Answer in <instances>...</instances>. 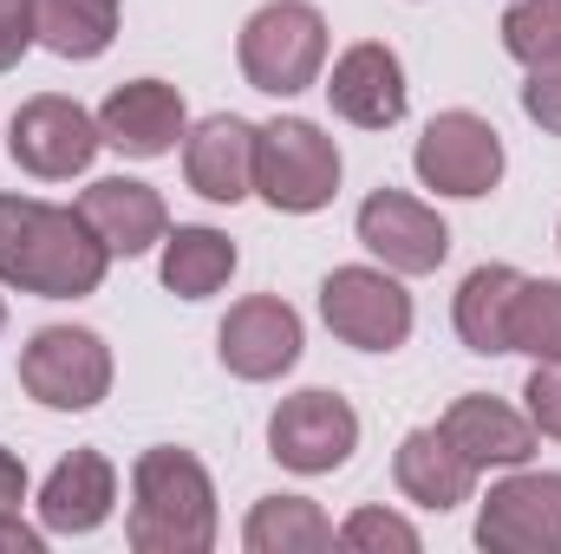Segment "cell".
<instances>
[{
    "mask_svg": "<svg viewBox=\"0 0 561 554\" xmlns=\"http://www.w3.org/2000/svg\"><path fill=\"white\" fill-rule=\"evenodd\" d=\"M131 549L138 554H203L216 542V489L190 450H144L131 470Z\"/></svg>",
    "mask_w": 561,
    "mask_h": 554,
    "instance_id": "2",
    "label": "cell"
},
{
    "mask_svg": "<svg viewBox=\"0 0 561 554\" xmlns=\"http://www.w3.org/2000/svg\"><path fill=\"white\" fill-rule=\"evenodd\" d=\"M20 503H26V463L0 450V516H20Z\"/></svg>",
    "mask_w": 561,
    "mask_h": 554,
    "instance_id": "30",
    "label": "cell"
},
{
    "mask_svg": "<svg viewBox=\"0 0 561 554\" xmlns=\"http://www.w3.org/2000/svg\"><path fill=\"white\" fill-rule=\"evenodd\" d=\"M477 542L490 554H561V476L556 470H523L503 476L483 496Z\"/></svg>",
    "mask_w": 561,
    "mask_h": 554,
    "instance_id": "7",
    "label": "cell"
},
{
    "mask_svg": "<svg viewBox=\"0 0 561 554\" xmlns=\"http://www.w3.org/2000/svg\"><path fill=\"white\" fill-rule=\"evenodd\" d=\"M112 503H118V470L99 450H72L39 489V522L53 535H92L112 516Z\"/></svg>",
    "mask_w": 561,
    "mask_h": 554,
    "instance_id": "18",
    "label": "cell"
},
{
    "mask_svg": "<svg viewBox=\"0 0 561 554\" xmlns=\"http://www.w3.org/2000/svg\"><path fill=\"white\" fill-rule=\"evenodd\" d=\"M268 450H275V463L300 470V476H327L359 450V417L340 392H294L268 417Z\"/></svg>",
    "mask_w": 561,
    "mask_h": 554,
    "instance_id": "10",
    "label": "cell"
},
{
    "mask_svg": "<svg viewBox=\"0 0 561 554\" xmlns=\"http://www.w3.org/2000/svg\"><path fill=\"white\" fill-rule=\"evenodd\" d=\"M392 476H399V489L419 503V509H457V503H470V489H477V463L431 424V430H412L405 443H399V463H392Z\"/></svg>",
    "mask_w": 561,
    "mask_h": 554,
    "instance_id": "19",
    "label": "cell"
},
{
    "mask_svg": "<svg viewBox=\"0 0 561 554\" xmlns=\"http://www.w3.org/2000/svg\"><path fill=\"white\" fill-rule=\"evenodd\" d=\"M39 549H46L39 529H26L20 516H0V554H39Z\"/></svg>",
    "mask_w": 561,
    "mask_h": 554,
    "instance_id": "31",
    "label": "cell"
},
{
    "mask_svg": "<svg viewBox=\"0 0 561 554\" xmlns=\"http://www.w3.org/2000/svg\"><path fill=\"white\" fill-rule=\"evenodd\" d=\"M320 313L333 339L359 353H399L412 339V293L386 268H333L320 280Z\"/></svg>",
    "mask_w": 561,
    "mask_h": 554,
    "instance_id": "6",
    "label": "cell"
},
{
    "mask_svg": "<svg viewBox=\"0 0 561 554\" xmlns=\"http://www.w3.org/2000/svg\"><path fill=\"white\" fill-rule=\"evenodd\" d=\"M327 99H333V112H340L346 125H359V131L399 125V118H405V66H399V53L379 46V39L346 46V53L333 59Z\"/></svg>",
    "mask_w": 561,
    "mask_h": 554,
    "instance_id": "13",
    "label": "cell"
},
{
    "mask_svg": "<svg viewBox=\"0 0 561 554\" xmlns=\"http://www.w3.org/2000/svg\"><path fill=\"white\" fill-rule=\"evenodd\" d=\"M327 66V20L307 0H268L249 26H242V72L255 92L294 99L320 79Z\"/></svg>",
    "mask_w": 561,
    "mask_h": 554,
    "instance_id": "4",
    "label": "cell"
},
{
    "mask_svg": "<svg viewBox=\"0 0 561 554\" xmlns=\"http://www.w3.org/2000/svg\"><path fill=\"white\" fill-rule=\"evenodd\" d=\"M20 385L46 412H92L112 392V346L92 326H46L20 353Z\"/></svg>",
    "mask_w": 561,
    "mask_h": 554,
    "instance_id": "5",
    "label": "cell"
},
{
    "mask_svg": "<svg viewBox=\"0 0 561 554\" xmlns=\"http://www.w3.org/2000/svg\"><path fill=\"white\" fill-rule=\"evenodd\" d=\"M412 163H419L424 189H437V196H490L503 176V138L477 112H444L424 125Z\"/></svg>",
    "mask_w": 561,
    "mask_h": 554,
    "instance_id": "9",
    "label": "cell"
},
{
    "mask_svg": "<svg viewBox=\"0 0 561 554\" xmlns=\"http://www.w3.org/2000/svg\"><path fill=\"white\" fill-rule=\"evenodd\" d=\"M236 275V242L222 229H176L163 235V287L183 300H209Z\"/></svg>",
    "mask_w": 561,
    "mask_h": 554,
    "instance_id": "23",
    "label": "cell"
},
{
    "mask_svg": "<svg viewBox=\"0 0 561 554\" xmlns=\"http://www.w3.org/2000/svg\"><path fill=\"white\" fill-rule=\"evenodd\" d=\"M340 549H353V554H412L419 549V529L405 522V516H392V509H359L340 535H333Z\"/></svg>",
    "mask_w": 561,
    "mask_h": 554,
    "instance_id": "26",
    "label": "cell"
},
{
    "mask_svg": "<svg viewBox=\"0 0 561 554\" xmlns=\"http://www.w3.org/2000/svg\"><path fill=\"white\" fill-rule=\"evenodd\" d=\"M255 189L280 216H313L340 196V150L307 118L255 125Z\"/></svg>",
    "mask_w": 561,
    "mask_h": 554,
    "instance_id": "3",
    "label": "cell"
},
{
    "mask_svg": "<svg viewBox=\"0 0 561 554\" xmlns=\"http://www.w3.org/2000/svg\"><path fill=\"white\" fill-rule=\"evenodd\" d=\"M510 353L561 359V280H523L510 313Z\"/></svg>",
    "mask_w": 561,
    "mask_h": 554,
    "instance_id": "24",
    "label": "cell"
},
{
    "mask_svg": "<svg viewBox=\"0 0 561 554\" xmlns=\"http://www.w3.org/2000/svg\"><path fill=\"white\" fill-rule=\"evenodd\" d=\"M183 176L196 196L209 203H242L255 189V125L222 112V118H203L190 138H183Z\"/></svg>",
    "mask_w": 561,
    "mask_h": 554,
    "instance_id": "16",
    "label": "cell"
},
{
    "mask_svg": "<svg viewBox=\"0 0 561 554\" xmlns=\"http://www.w3.org/2000/svg\"><path fill=\"white\" fill-rule=\"evenodd\" d=\"M33 39H39V26H33V0H0V72L20 66Z\"/></svg>",
    "mask_w": 561,
    "mask_h": 554,
    "instance_id": "29",
    "label": "cell"
},
{
    "mask_svg": "<svg viewBox=\"0 0 561 554\" xmlns=\"http://www.w3.org/2000/svg\"><path fill=\"white\" fill-rule=\"evenodd\" d=\"M503 46H510L523 66L549 59L561 46V0H510V7H503Z\"/></svg>",
    "mask_w": 561,
    "mask_h": 554,
    "instance_id": "25",
    "label": "cell"
},
{
    "mask_svg": "<svg viewBox=\"0 0 561 554\" xmlns=\"http://www.w3.org/2000/svg\"><path fill=\"white\" fill-rule=\"evenodd\" d=\"M0 326H7V307H0Z\"/></svg>",
    "mask_w": 561,
    "mask_h": 554,
    "instance_id": "32",
    "label": "cell"
},
{
    "mask_svg": "<svg viewBox=\"0 0 561 554\" xmlns=\"http://www.w3.org/2000/svg\"><path fill=\"white\" fill-rule=\"evenodd\" d=\"M216 353L236 379H280L294 359H300V313L280 300V293H249L242 307H229L222 333H216Z\"/></svg>",
    "mask_w": 561,
    "mask_h": 554,
    "instance_id": "12",
    "label": "cell"
},
{
    "mask_svg": "<svg viewBox=\"0 0 561 554\" xmlns=\"http://www.w3.org/2000/svg\"><path fill=\"white\" fill-rule=\"evenodd\" d=\"M359 242L392 268V275H437L444 255H450V229L444 216L405 196V189H373L359 203Z\"/></svg>",
    "mask_w": 561,
    "mask_h": 554,
    "instance_id": "11",
    "label": "cell"
},
{
    "mask_svg": "<svg viewBox=\"0 0 561 554\" xmlns=\"http://www.w3.org/2000/svg\"><path fill=\"white\" fill-rule=\"evenodd\" d=\"M437 430L477 463V470H516L536 457V424L523 412H510L503 399H483V392H463L450 412L437 417Z\"/></svg>",
    "mask_w": 561,
    "mask_h": 554,
    "instance_id": "17",
    "label": "cell"
},
{
    "mask_svg": "<svg viewBox=\"0 0 561 554\" xmlns=\"http://www.w3.org/2000/svg\"><path fill=\"white\" fill-rule=\"evenodd\" d=\"M242 542H249V554H320L333 549V522L307 496H262Z\"/></svg>",
    "mask_w": 561,
    "mask_h": 554,
    "instance_id": "22",
    "label": "cell"
},
{
    "mask_svg": "<svg viewBox=\"0 0 561 554\" xmlns=\"http://www.w3.org/2000/svg\"><path fill=\"white\" fill-rule=\"evenodd\" d=\"M516 287L523 275L490 262V268H470L463 287H457V339L470 353H510V313H516Z\"/></svg>",
    "mask_w": 561,
    "mask_h": 554,
    "instance_id": "20",
    "label": "cell"
},
{
    "mask_svg": "<svg viewBox=\"0 0 561 554\" xmlns=\"http://www.w3.org/2000/svg\"><path fill=\"white\" fill-rule=\"evenodd\" d=\"M523 399H529V424H536L542 437H561V359H536Z\"/></svg>",
    "mask_w": 561,
    "mask_h": 554,
    "instance_id": "28",
    "label": "cell"
},
{
    "mask_svg": "<svg viewBox=\"0 0 561 554\" xmlns=\"http://www.w3.org/2000/svg\"><path fill=\"white\" fill-rule=\"evenodd\" d=\"M99 118L85 112V105H72V99H59V92H46V99H26L20 112H13V163L26 170V176H46V183H59V176H79V170H92V157H99Z\"/></svg>",
    "mask_w": 561,
    "mask_h": 554,
    "instance_id": "8",
    "label": "cell"
},
{
    "mask_svg": "<svg viewBox=\"0 0 561 554\" xmlns=\"http://www.w3.org/2000/svg\"><path fill=\"white\" fill-rule=\"evenodd\" d=\"M523 112L549 131V138H561V46L549 53V59H536L529 66V85H523Z\"/></svg>",
    "mask_w": 561,
    "mask_h": 554,
    "instance_id": "27",
    "label": "cell"
},
{
    "mask_svg": "<svg viewBox=\"0 0 561 554\" xmlns=\"http://www.w3.org/2000/svg\"><path fill=\"white\" fill-rule=\"evenodd\" d=\"M39 46L59 59H99L118 33V0H33Z\"/></svg>",
    "mask_w": 561,
    "mask_h": 554,
    "instance_id": "21",
    "label": "cell"
},
{
    "mask_svg": "<svg viewBox=\"0 0 561 554\" xmlns=\"http://www.w3.org/2000/svg\"><path fill=\"white\" fill-rule=\"evenodd\" d=\"M112 249L85 229L79 209H53L33 196H0V280L39 300L99 293Z\"/></svg>",
    "mask_w": 561,
    "mask_h": 554,
    "instance_id": "1",
    "label": "cell"
},
{
    "mask_svg": "<svg viewBox=\"0 0 561 554\" xmlns=\"http://www.w3.org/2000/svg\"><path fill=\"white\" fill-rule=\"evenodd\" d=\"M79 216H85V229L112 249V255H144V249H157L163 235H170V209H163V196L138 183V176H99L85 196H79Z\"/></svg>",
    "mask_w": 561,
    "mask_h": 554,
    "instance_id": "14",
    "label": "cell"
},
{
    "mask_svg": "<svg viewBox=\"0 0 561 554\" xmlns=\"http://www.w3.org/2000/svg\"><path fill=\"white\" fill-rule=\"evenodd\" d=\"M99 138L125 157H170L183 138V99L163 79H131L99 105Z\"/></svg>",
    "mask_w": 561,
    "mask_h": 554,
    "instance_id": "15",
    "label": "cell"
}]
</instances>
